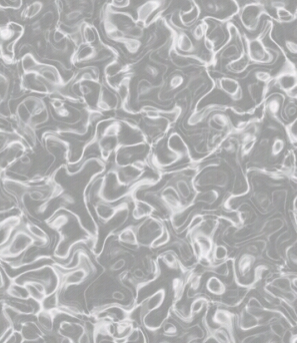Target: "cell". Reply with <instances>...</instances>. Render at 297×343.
I'll list each match as a JSON object with an SVG mask.
<instances>
[{
	"label": "cell",
	"instance_id": "23",
	"mask_svg": "<svg viewBox=\"0 0 297 343\" xmlns=\"http://www.w3.org/2000/svg\"><path fill=\"white\" fill-rule=\"evenodd\" d=\"M184 82V77L182 74L180 73H174L171 75L170 79H169V85L172 90L178 89L179 87H181Z\"/></svg>",
	"mask_w": 297,
	"mask_h": 343
},
{
	"label": "cell",
	"instance_id": "26",
	"mask_svg": "<svg viewBox=\"0 0 297 343\" xmlns=\"http://www.w3.org/2000/svg\"><path fill=\"white\" fill-rule=\"evenodd\" d=\"M124 266H125V261L123 259H119L111 266V269L114 270V271H118V270L122 269Z\"/></svg>",
	"mask_w": 297,
	"mask_h": 343
},
{
	"label": "cell",
	"instance_id": "6",
	"mask_svg": "<svg viewBox=\"0 0 297 343\" xmlns=\"http://www.w3.org/2000/svg\"><path fill=\"white\" fill-rule=\"evenodd\" d=\"M37 323L42 332L49 333L53 330L54 326V316L52 315V311H47L41 309L37 313Z\"/></svg>",
	"mask_w": 297,
	"mask_h": 343
},
{
	"label": "cell",
	"instance_id": "11",
	"mask_svg": "<svg viewBox=\"0 0 297 343\" xmlns=\"http://www.w3.org/2000/svg\"><path fill=\"white\" fill-rule=\"evenodd\" d=\"M206 289L210 294L214 296H220L224 294L226 286L219 278L212 276L206 282Z\"/></svg>",
	"mask_w": 297,
	"mask_h": 343
},
{
	"label": "cell",
	"instance_id": "9",
	"mask_svg": "<svg viewBox=\"0 0 297 343\" xmlns=\"http://www.w3.org/2000/svg\"><path fill=\"white\" fill-rule=\"evenodd\" d=\"M250 64H251V62L249 61L247 54L242 53L239 58L229 62L226 66V69H228V71H230V72L238 74V73H242V72L246 71V69H248Z\"/></svg>",
	"mask_w": 297,
	"mask_h": 343
},
{
	"label": "cell",
	"instance_id": "20",
	"mask_svg": "<svg viewBox=\"0 0 297 343\" xmlns=\"http://www.w3.org/2000/svg\"><path fill=\"white\" fill-rule=\"evenodd\" d=\"M14 36H20L17 35L16 32L10 26V24L8 26H4V27H0V40L1 41H9L14 39ZM21 37V36H20Z\"/></svg>",
	"mask_w": 297,
	"mask_h": 343
},
{
	"label": "cell",
	"instance_id": "4",
	"mask_svg": "<svg viewBox=\"0 0 297 343\" xmlns=\"http://www.w3.org/2000/svg\"><path fill=\"white\" fill-rule=\"evenodd\" d=\"M200 15H201V11L197 5L194 4L193 2H192V5L188 9L180 11L181 22L184 25V27L187 30H189L191 26H193L197 22L200 18Z\"/></svg>",
	"mask_w": 297,
	"mask_h": 343
},
{
	"label": "cell",
	"instance_id": "28",
	"mask_svg": "<svg viewBox=\"0 0 297 343\" xmlns=\"http://www.w3.org/2000/svg\"><path fill=\"white\" fill-rule=\"evenodd\" d=\"M59 339H58V343H74L73 339L68 337V336H64V335H59Z\"/></svg>",
	"mask_w": 297,
	"mask_h": 343
},
{
	"label": "cell",
	"instance_id": "1",
	"mask_svg": "<svg viewBox=\"0 0 297 343\" xmlns=\"http://www.w3.org/2000/svg\"><path fill=\"white\" fill-rule=\"evenodd\" d=\"M240 22L246 32L255 33L259 26L264 15H268L262 1L251 2L240 7L238 14ZM269 16V15H268Z\"/></svg>",
	"mask_w": 297,
	"mask_h": 343
},
{
	"label": "cell",
	"instance_id": "22",
	"mask_svg": "<svg viewBox=\"0 0 297 343\" xmlns=\"http://www.w3.org/2000/svg\"><path fill=\"white\" fill-rule=\"evenodd\" d=\"M254 77L256 78V80L260 83H267L272 79L271 73L267 70L264 69H258L254 72Z\"/></svg>",
	"mask_w": 297,
	"mask_h": 343
},
{
	"label": "cell",
	"instance_id": "13",
	"mask_svg": "<svg viewBox=\"0 0 297 343\" xmlns=\"http://www.w3.org/2000/svg\"><path fill=\"white\" fill-rule=\"evenodd\" d=\"M85 11L79 8H74L70 9L68 12H66L63 16V21L64 23L70 24V25H77L84 21L85 18Z\"/></svg>",
	"mask_w": 297,
	"mask_h": 343
},
{
	"label": "cell",
	"instance_id": "24",
	"mask_svg": "<svg viewBox=\"0 0 297 343\" xmlns=\"http://www.w3.org/2000/svg\"><path fill=\"white\" fill-rule=\"evenodd\" d=\"M284 146H285V144H284L283 139H281V138L275 139L274 142H273V145H272V149H271L272 150V154L274 156L279 155L284 150Z\"/></svg>",
	"mask_w": 297,
	"mask_h": 343
},
{
	"label": "cell",
	"instance_id": "7",
	"mask_svg": "<svg viewBox=\"0 0 297 343\" xmlns=\"http://www.w3.org/2000/svg\"><path fill=\"white\" fill-rule=\"evenodd\" d=\"M80 32L82 35V39L84 43L87 44H96L100 39L98 32L96 31L95 26L91 23L86 22L85 20L82 21L80 25Z\"/></svg>",
	"mask_w": 297,
	"mask_h": 343
},
{
	"label": "cell",
	"instance_id": "18",
	"mask_svg": "<svg viewBox=\"0 0 297 343\" xmlns=\"http://www.w3.org/2000/svg\"><path fill=\"white\" fill-rule=\"evenodd\" d=\"M208 304L207 300L205 297L203 296H196L195 299L192 301L191 305H190V309L189 315H195V314H199L203 309L205 308V306Z\"/></svg>",
	"mask_w": 297,
	"mask_h": 343
},
{
	"label": "cell",
	"instance_id": "2",
	"mask_svg": "<svg viewBox=\"0 0 297 343\" xmlns=\"http://www.w3.org/2000/svg\"><path fill=\"white\" fill-rule=\"evenodd\" d=\"M174 47L178 52L183 54H196L198 49L197 44L187 32L174 33Z\"/></svg>",
	"mask_w": 297,
	"mask_h": 343
},
{
	"label": "cell",
	"instance_id": "14",
	"mask_svg": "<svg viewBox=\"0 0 297 343\" xmlns=\"http://www.w3.org/2000/svg\"><path fill=\"white\" fill-rule=\"evenodd\" d=\"M207 35V26L203 19L197 21L193 26L190 27V37L196 43H202V40Z\"/></svg>",
	"mask_w": 297,
	"mask_h": 343
},
{
	"label": "cell",
	"instance_id": "29",
	"mask_svg": "<svg viewBox=\"0 0 297 343\" xmlns=\"http://www.w3.org/2000/svg\"><path fill=\"white\" fill-rule=\"evenodd\" d=\"M3 286H4V279H3V275H2L1 269H0V289L3 288Z\"/></svg>",
	"mask_w": 297,
	"mask_h": 343
},
{
	"label": "cell",
	"instance_id": "21",
	"mask_svg": "<svg viewBox=\"0 0 297 343\" xmlns=\"http://www.w3.org/2000/svg\"><path fill=\"white\" fill-rule=\"evenodd\" d=\"M228 256V251L227 249L224 247V246H217L215 248V250L213 251V258L214 260H217V261H224Z\"/></svg>",
	"mask_w": 297,
	"mask_h": 343
},
{
	"label": "cell",
	"instance_id": "12",
	"mask_svg": "<svg viewBox=\"0 0 297 343\" xmlns=\"http://www.w3.org/2000/svg\"><path fill=\"white\" fill-rule=\"evenodd\" d=\"M40 63L31 51L25 52L21 58V68L24 73H31L35 72L40 66Z\"/></svg>",
	"mask_w": 297,
	"mask_h": 343
},
{
	"label": "cell",
	"instance_id": "16",
	"mask_svg": "<svg viewBox=\"0 0 297 343\" xmlns=\"http://www.w3.org/2000/svg\"><path fill=\"white\" fill-rule=\"evenodd\" d=\"M121 44L124 45V47L126 48V50L130 54H135L140 50L141 45H142V41L138 40V39H132V38L125 37V39L121 42Z\"/></svg>",
	"mask_w": 297,
	"mask_h": 343
},
{
	"label": "cell",
	"instance_id": "31",
	"mask_svg": "<svg viewBox=\"0 0 297 343\" xmlns=\"http://www.w3.org/2000/svg\"><path fill=\"white\" fill-rule=\"evenodd\" d=\"M0 319H1V314H0Z\"/></svg>",
	"mask_w": 297,
	"mask_h": 343
},
{
	"label": "cell",
	"instance_id": "8",
	"mask_svg": "<svg viewBox=\"0 0 297 343\" xmlns=\"http://www.w3.org/2000/svg\"><path fill=\"white\" fill-rule=\"evenodd\" d=\"M218 87L221 91H223L224 93L230 95L231 97L233 98L238 92L241 91V88L239 85V82L232 78V77H228V76H223L221 78H219L217 80Z\"/></svg>",
	"mask_w": 297,
	"mask_h": 343
},
{
	"label": "cell",
	"instance_id": "17",
	"mask_svg": "<svg viewBox=\"0 0 297 343\" xmlns=\"http://www.w3.org/2000/svg\"><path fill=\"white\" fill-rule=\"evenodd\" d=\"M144 25L136 23L133 26H131L129 30H127V32L125 33V36L128 38H132V39H138L141 40L144 35H145V31H144Z\"/></svg>",
	"mask_w": 297,
	"mask_h": 343
},
{
	"label": "cell",
	"instance_id": "25",
	"mask_svg": "<svg viewBox=\"0 0 297 343\" xmlns=\"http://www.w3.org/2000/svg\"><path fill=\"white\" fill-rule=\"evenodd\" d=\"M283 42H284V47H285V49H286L289 53L295 55L297 52L296 41H295L294 39H292V38H289V39H285Z\"/></svg>",
	"mask_w": 297,
	"mask_h": 343
},
{
	"label": "cell",
	"instance_id": "30",
	"mask_svg": "<svg viewBox=\"0 0 297 343\" xmlns=\"http://www.w3.org/2000/svg\"><path fill=\"white\" fill-rule=\"evenodd\" d=\"M1 8H6V9H9L10 7H9V6H4V5H1V4H0V9H1Z\"/></svg>",
	"mask_w": 297,
	"mask_h": 343
},
{
	"label": "cell",
	"instance_id": "10",
	"mask_svg": "<svg viewBox=\"0 0 297 343\" xmlns=\"http://www.w3.org/2000/svg\"><path fill=\"white\" fill-rule=\"evenodd\" d=\"M40 15L41 16L36 20V22L40 26L43 35H45L52 31V27L54 26V22L56 20V16L54 11L52 10H47Z\"/></svg>",
	"mask_w": 297,
	"mask_h": 343
},
{
	"label": "cell",
	"instance_id": "27",
	"mask_svg": "<svg viewBox=\"0 0 297 343\" xmlns=\"http://www.w3.org/2000/svg\"><path fill=\"white\" fill-rule=\"evenodd\" d=\"M112 298L117 301H123L125 299V295L121 291H114L112 294Z\"/></svg>",
	"mask_w": 297,
	"mask_h": 343
},
{
	"label": "cell",
	"instance_id": "15",
	"mask_svg": "<svg viewBox=\"0 0 297 343\" xmlns=\"http://www.w3.org/2000/svg\"><path fill=\"white\" fill-rule=\"evenodd\" d=\"M277 23H292L296 18V13H293L286 7H279L275 9Z\"/></svg>",
	"mask_w": 297,
	"mask_h": 343
},
{
	"label": "cell",
	"instance_id": "5",
	"mask_svg": "<svg viewBox=\"0 0 297 343\" xmlns=\"http://www.w3.org/2000/svg\"><path fill=\"white\" fill-rule=\"evenodd\" d=\"M43 9L44 3L42 0H33L22 9L20 17L22 20L36 18L37 16H39V14L42 13Z\"/></svg>",
	"mask_w": 297,
	"mask_h": 343
},
{
	"label": "cell",
	"instance_id": "3",
	"mask_svg": "<svg viewBox=\"0 0 297 343\" xmlns=\"http://www.w3.org/2000/svg\"><path fill=\"white\" fill-rule=\"evenodd\" d=\"M20 334L25 341H37L42 336V330L38 324L28 320L22 323L20 327Z\"/></svg>",
	"mask_w": 297,
	"mask_h": 343
},
{
	"label": "cell",
	"instance_id": "19",
	"mask_svg": "<svg viewBox=\"0 0 297 343\" xmlns=\"http://www.w3.org/2000/svg\"><path fill=\"white\" fill-rule=\"evenodd\" d=\"M162 331L163 335L166 337H175L179 333L178 327L174 323L168 321L162 323Z\"/></svg>",
	"mask_w": 297,
	"mask_h": 343
}]
</instances>
